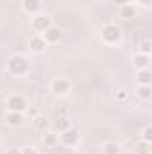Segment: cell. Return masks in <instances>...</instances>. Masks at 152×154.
I'll list each match as a JSON object with an SVG mask.
<instances>
[{"label":"cell","mask_w":152,"mask_h":154,"mask_svg":"<svg viewBox=\"0 0 152 154\" xmlns=\"http://www.w3.org/2000/svg\"><path fill=\"white\" fill-rule=\"evenodd\" d=\"M131 63H132V66L136 68V72H138V70H147L149 65H150V56H147V54H143V52H136V54L131 57Z\"/></svg>","instance_id":"obj_8"},{"label":"cell","mask_w":152,"mask_h":154,"mask_svg":"<svg viewBox=\"0 0 152 154\" xmlns=\"http://www.w3.org/2000/svg\"><path fill=\"white\" fill-rule=\"evenodd\" d=\"M114 5H118V7H122V5H127V4H131V0H113Z\"/></svg>","instance_id":"obj_23"},{"label":"cell","mask_w":152,"mask_h":154,"mask_svg":"<svg viewBox=\"0 0 152 154\" xmlns=\"http://www.w3.org/2000/svg\"><path fill=\"white\" fill-rule=\"evenodd\" d=\"M79 138H81L79 136V131L74 129V127L59 133V143H63L65 147H75L77 143H79Z\"/></svg>","instance_id":"obj_5"},{"label":"cell","mask_w":152,"mask_h":154,"mask_svg":"<svg viewBox=\"0 0 152 154\" xmlns=\"http://www.w3.org/2000/svg\"><path fill=\"white\" fill-rule=\"evenodd\" d=\"M143 140L145 142H149V143H152V125H147L145 129H143Z\"/></svg>","instance_id":"obj_21"},{"label":"cell","mask_w":152,"mask_h":154,"mask_svg":"<svg viewBox=\"0 0 152 154\" xmlns=\"http://www.w3.org/2000/svg\"><path fill=\"white\" fill-rule=\"evenodd\" d=\"M57 142H59V136L56 134V133H45L43 134V145L45 147H56L57 145Z\"/></svg>","instance_id":"obj_17"},{"label":"cell","mask_w":152,"mask_h":154,"mask_svg":"<svg viewBox=\"0 0 152 154\" xmlns=\"http://www.w3.org/2000/svg\"><path fill=\"white\" fill-rule=\"evenodd\" d=\"M22 154H38V151L34 147H25V149H22Z\"/></svg>","instance_id":"obj_22"},{"label":"cell","mask_w":152,"mask_h":154,"mask_svg":"<svg viewBox=\"0 0 152 154\" xmlns=\"http://www.w3.org/2000/svg\"><path fill=\"white\" fill-rule=\"evenodd\" d=\"M41 0H22V7H23V11L25 13H29V14H38L39 9H41Z\"/></svg>","instance_id":"obj_12"},{"label":"cell","mask_w":152,"mask_h":154,"mask_svg":"<svg viewBox=\"0 0 152 154\" xmlns=\"http://www.w3.org/2000/svg\"><path fill=\"white\" fill-rule=\"evenodd\" d=\"M136 84H152V72L149 68L136 72Z\"/></svg>","instance_id":"obj_14"},{"label":"cell","mask_w":152,"mask_h":154,"mask_svg":"<svg viewBox=\"0 0 152 154\" xmlns=\"http://www.w3.org/2000/svg\"><path fill=\"white\" fill-rule=\"evenodd\" d=\"M136 2H138V5H143V7L152 5V0H136Z\"/></svg>","instance_id":"obj_25"},{"label":"cell","mask_w":152,"mask_h":154,"mask_svg":"<svg viewBox=\"0 0 152 154\" xmlns=\"http://www.w3.org/2000/svg\"><path fill=\"white\" fill-rule=\"evenodd\" d=\"M31 25H32V29L36 31V32H45L48 27H52L54 23H52V18L48 16V14H45V13H38V14H34L32 16V20H31Z\"/></svg>","instance_id":"obj_4"},{"label":"cell","mask_w":152,"mask_h":154,"mask_svg":"<svg viewBox=\"0 0 152 154\" xmlns=\"http://www.w3.org/2000/svg\"><path fill=\"white\" fill-rule=\"evenodd\" d=\"M41 36L47 39L48 45H54V43H59V41H61V38H63V31H61L57 25H52V27H48Z\"/></svg>","instance_id":"obj_9"},{"label":"cell","mask_w":152,"mask_h":154,"mask_svg":"<svg viewBox=\"0 0 152 154\" xmlns=\"http://www.w3.org/2000/svg\"><path fill=\"white\" fill-rule=\"evenodd\" d=\"M136 97L141 100H149L152 99V84H136Z\"/></svg>","instance_id":"obj_13"},{"label":"cell","mask_w":152,"mask_h":154,"mask_svg":"<svg viewBox=\"0 0 152 154\" xmlns=\"http://www.w3.org/2000/svg\"><path fill=\"white\" fill-rule=\"evenodd\" d=\"M47 47H48L47 39L43 38V36H39V34H32V36L29 38V50L34 52V54H41V52H45Z\"/></svg>","instance_id":"obj_7"},{"label":"cell","mask_w":152,"mask_h":154,"mask_svg":"<svg viewBox=\"0 0 152 154\" xmlns=\"http://www.w3.org/2000/svg\"><path fill=\"white\" fill-rule=\"evenodd\" d=\"M150 56H152V54H150Z\"/></svg>","instance_id":"obj_29"},{"label":"cell","mask_w":152,"mask_h":154,"mask_svg":"<svg viewBox=\"0 0 152 154\" xmlns=\"http://www.w3.org/2000/svg\"><path fill=\"white\" fill-rule=\"evenodd\" d=\"M4 120H5V124L9 125V127H18V125H22L23 124V113H16V111H5V115H4Z\"/></svg>","instance_id":"obj_10"},{"label":"cell","mask_w":152,"mask_h":154,"mask_svg":"<svg viewBox=\"0 0 152 154\" xmlns=\"http://www.w3.org/2000/svg\"><path fill=\"white\" fill-rule=\"evenodd\" d=\"M70 88H72V84H70V81H68V79H65V77H57V79H54V81H52V84H50L52 93H54V95H57V97L66 95V93L70 91Z\"/></svg>","instance_id":"obj_6"},{"label":"cell","mask_w":152,"mask_h":154,"mask_svg":"<svg viewBox=\"0 0 152 154\" xmlns=\"http://www.w3.org/2000/svg\"><path fill=\"white\" fill-rule=\"evenodd\" d=\"M27 113H29L31 120H32V118H36V116H38V109H36V108H29V111H27Z\"/></svg>","instance_id":"obj_24"},{"label":"cell","mask_w":152,"mask_h":154,"mask_svg":"<svg viewBox=\"0 0 152 154\" xmlns=\"http://www.w3.org/2000/svg\"><path fill=\"white\" fill-rule=\"evenodd\" d=\"M122 147L118 142H104L102 143V154H120Z\"/></svg>","instance_id":"obj_16"},{"label":"cell","mask_w":152,"mask_h":154,"mask_svg":"<svg viewBox=\"0 0 152 154\" xmlns=\"http://www.w3.org/2000/svg\"><path fill=\"white\" fill-rule=\"evenodd\" d=\"M116 99H118V100H125V99H127V93H125V91H118Z\"/></svg>","instance_id":"obj_27"},{"label":"cell","mask_w":152,"mask_h":154,"mask_svg":"<svg viewBox=\"0 0 152 154\" xmlns=\"http://www.w3.org/2000/svg\"><path fill=\"white\" fill-rule=\"evenodd\" d=\"M100 38L108 45H116L122 39V29L118 25H114V23H106L100 29Z\"/></svg>","instance_id":"obj_2"},{"label":"cell","mask_w":152,"mask_h":154,"mask_svg":"<svg viewBox=\"0 0 152 154\" xmlns=\"http://www.w3.org/2000/svg\"><path fill=\"white\" fill-rule=\"evenodd\" d=\"M5 106H7L9 111H16V113H25V111H29V108H31V106H29V100H27L23 95H18V93L11 95V97L7 99Z\"/></svg>","instance_id":"obj_3"},{"label":"cell","mask_w":152,"mask_h":154,"mask_svg":"<svg viewBox=\"0 0 152 154\" xmlns=\"http://www.w3.org/2000/svg\"><path fill=\"white\" fill-rule=\"evenodd\" d=\"M5 154H22V149H16V147H11V149H7V152Z\"/></svg>","instance_id":"obj_26"},{"label":"cell","mask_w":152,"mask_h":154,"mask_svg":"<svg viewBox=\"0 0 152 154\" xmlns=\"http://www.w3.org/2000/svg\"><path fill=\"white\" fill-rule=\"evenodd\" d=\"M132 151H134V154H150V143L145 142V140H141V142H138L134 145Z\"/></svg>","instance_id":"obj_18"},{"label":"cell","mask_w":152,"mask_h":154,"mask_svg":"<svg viewBox=\"0 0 152 154\" xmlns=\"http://www.w3.org/2000/svg\"><path fill=\"white\" fill-rule=\"evenodd\" d=\"M54 125H56V129H57L59 133H63V131H66V129L72 127V120L66 115H61V116H57V120H56Z\"/></svg>","instance_id":"obj_15"},{"label":"cell","mask_w":152,"mask_h":154,"mask_svg":"<svg viewBox=\"0 0 152 154\" xmlns=\"http://www.w3.org/2000/svg\"><path fill=\"white\" fill-rule=\"evenodd\" d=\"M140 52L150 56L152 54V39H143V41L140 43Z\"/></svg>","instance_id":"obj_20"},{"label":"cell","mask_w":152,"mask_h":154,"mask_svg":"<svg viewBox=\"0 0 152 154\" xmlns=\"http://www.w3.org/2000/svg\"><path fill=\"white\" fill-rule=\"evenodd\" d=\"M136 13H138V9H136V5H132V4H127V5L118 7V16H120L122 20H132V18L136 16Z\"/></svg>","instance_id":"obj_11"},{"label":"cell","mask_w":152,"mask_h":154,"mask_svg":"<svg viewBox=\"0 0 152 154\" xmlns=\"http://www.w3.org/2000/svg\"><path fill=\"white\" fill-rule=\"evenodd\" d=\"M150 154H152V143H150Z\"/></svg>","instance_id":"obj_28"},{"label":"cell","mask_w":152,"mask_h":154,"mask_svg":"<svg viewBox=\"0 0 152 154\" xmlns=\"http://www.w3.org/2000/svg\"><path fill=\"white\" fill-rule=\"evenodd\" d=\"M32 124H34V127L39 129V131H43V129H47V127H48L47 118H45V116H41V115H38L36 118H32Z\"/></svg>","instance_id":"obj_19"},{"label":"cell","mask_w":152,"mask_h":154,"mask_svg":"<svg viewBox=\"0 0 152 154\" xmlns=\"http://www.w3.org/2000/svg\"><path fill=\"white\" fill-rule=\"evenodd\" d=\"M29 68H31V61L22 54H14L7 59V72L11 75L22 77L29 72Z\"/></svg>","instance_id":"obj_1"}]
</instances>
